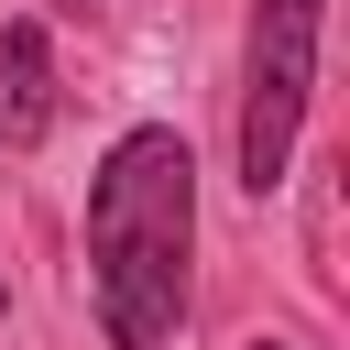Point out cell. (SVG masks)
Here are the masks:
<instances>
[{
    "label": "cell",
    "instance_id": "cell-2",
    "mask_svg": "<svg viewBox=\"0 0 350 350\" xmlns=\"http://www.w3.org/2000/svg\"><path fill=\"white\" fill-rule=\"evenodd\" d=\"M317 22L328 0H252V66H241V186L273 197L306 131V88H317Z\"/></svg>",
    "mask_w": 350,
    "mask_h": 350
},
{
    "label": "cell",
    "instance_id": "cell-3",
    "mask_svg": "<svg viewBox=\"0 0 350 350\" xmlns=\"http://www.w3.org/2000/svg\"><path fill=\"white\" fill-rule=\"evenodd\" d=\"M44 131H55V44H44V22H11L0 33V142L33 153Z\"/></svg>",
    "mask_w": 350,
    "mask_h": 350
},
{
    "label": "cell",
    "instance_id": "cell-1",
    "mask_svg": "<svg viewBox=\"0 0 350 350\" xmlns=\"http://www.w3.org/2000/svg\"><path fill=\"white\" fill-rule=\"evenodd\" d=\"M186 252H197V153L186 131L142 120L88 175V295H98L109 350H175Z\"/></svg>",
    "mask_w": 350,
    "mask_h": 350
}]
</instances>
